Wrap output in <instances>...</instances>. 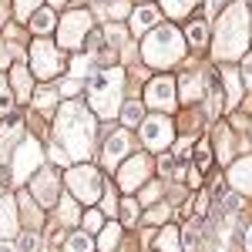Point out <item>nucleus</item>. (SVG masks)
Returning a JSON list of instances; mask_svg holds the SVG:
<instances>
[{"label":"nucleus","instance_id":"f03ea898","mask_svg":"<svg viewBox=\"0 0 252 252\" xmlns=\"http://www.w3.org/2000/svg\"><path fill=\"white\" fill-rule=\"evenodd\" d=\"M246 44H249V7L246 3H232L215 27V58L235 61L246 58Z\"/></svg>","mask_w":252,"mask_h":252},{"label":"nucleus","instance_id":"0eeeda50","mask_svg":"<svg viewBox=\"0 0 252 252\" xmlns=\"http://www.w3.org/2000/svg\"><path fill=\"white\" fill-rule=\"evenodd\" d=\"M88 31H91V14H88V10H71L58 27V44L74 51V47L84 44V34H88Z\"/></svg>","mask_w":252,"mask_h":252},{"label":"nucleus","instance_id":"2eb2a0df","mask_svg":"<svg viewBox=\"0 0 252 252\" xmlns=\"http://www.w3.org/2000/svg\"><path fill=\"white\" fill-rule=\"evenodd\" d=\"M17 232V212H14V202L3 198L0 202V239H10Z\"/></svg>","mask_w":252,"mask_h":252},{"label":"nucleus","instance_id":"c756f323","mask_svg":"<svg viewBox=\"0 0 252 252\" xmlns=\"http://www.w3.org/2000/svg\"><path fill=\"white\" fill-rule=\"evenodd\" d=\"M37 3H40V0H17V17L20 20H31L34 14H37Z\"/></svg>","mask_w":252,"mask_h":252},{"label":"nucleus","instance_id":"49530a36","mask_svg":"<svg viewBox=\"0 0 252 252\" xmlns=\"http://www.w3.org/2000/svg\"><path fill=\"white\" fill-rule=\"evenodd\" d=\"M51 3H54V7H58V3H64V0H51Z\"/></svg>","mask_w":252,"mask_h":252},{"label":"nucleus","instance_id":"20e7f679","mask_svg":"<svg viewBox=\"0 0 252 252\" xmlns=\"http://www.w3.org/2000/svg\"><path fill=\"white\" fill-rule=\"evenodd\" d=\"M182 34L175 31V27H155L152 34H148V40L141 44V54H145V61L152 64V67H168V64H175V61L182 58Z\"/></svg>","mask_w":252,"mask_h":252},{"label":"nucleus","instance_id":"2f4dec72","mask_svg":"<svg viewBox=\"0 0 252 252\" xmlns=\"http://www.w3.org/2000/svg\"><path fill=\"white\" fill-rule=\"evenodd\" d=\"M37 249H40V235L27 232L24 239H20V252H37Z\"/></svg>","mask_w":252,"mask_h":252},{"label":"nucleus","instance_id":"de8ad7c7","mask_svg":"<svg viewBox=\"0 0 252 252\" xmlns=\"http://www.w3.org/2000/svg\"><path fill=\"white\" fill-rule=\"evenodd\" d=\"M0 252H10V249H7V246H3V249H0Z\"/></svg>","mask_w":252,"mask_h":252},{"label":"nucleus","instance_id":"9d476101","mask_svg":"<svg viewBox=\"0 0 252 252\" xmlns=\"http://www.w3.org/2000/svg\"><path fill=\"white\" fill-rule=\"evenodd\" d=\"M145 101H148L152 108H158V111H172L175 108V84H172V78L152 81L148 91H145Z\"/></svg>","mask_w":252,"mask_h":252},{"label":"nucleus","instance_id":"b1692460","mask_svg":"<svg viewBox=\"0 0 252 252\" xmlns=\"http://www.w3.org/2000/svg\"><path fill=\"white\" fill-rule=\"evenodd\" d=\"M158 252H178V232L175 229H165L158 235Z\"/></svg>","mask_w":252,"mask_h":252},{"label":"nucleus","instance_id":"1a4fd4ad","mask_svg":"<svg viewBox=\"0 0 252 252\" xmlns=\"http://www.w3.org/2000/svg\"><path fill=\"white\" fill-rule=\"evenodd\" d=\"M37 165H40V145L34 138L20 141V148L14 152V182H24Z\"/></svg>","mask_w":252,"mask_h":252},{"label":"nucleus","instance_id":"aec40b11","mask_svg":"<svg viewBox=\"0 0 252 252\" xmlns=\"http://www.w3.org/2000/svg\"><path fill=\"white\" fill-rule=\"evenodd\" d=\"M195 3H198V0H161V7H165L168 17H185V14H192Z\"/></svg>","mask_w":252,"mask_h":252},{"label":"nucleus","instance_id":"a878e982","mask_svg":"<svg viewBox=\"0 0 252 252\" xmlns=\"http://www.w3.org/2000/svg\"><path fill=\"white\" fill-rule=\"evenodd\" d=\"M17 128H20V121H14V125H10V128H7V131L0 135V161H3V158H7V152H10V141L20 135Z\"/></svg>","mask_w":252,"mask_h":252},{"label":"nucleus","instance_id":"6e6552de","mask_svg":"<svg viewBox=\"0 0 252 252\" xmlns=\"http://www.w3.org/2000/svg\"><path fill=\"white\" fill-rule=\"evenodd\" d=\"M141 138H145V145L148 148H155V152H165L168 145H172V138H175V131H172V121L168 118H148L145 125H141Z\"/></svg>","mask_w":252,"mask_h":252},{"label":"nucleus","instance_id":"f3484780","mask_svg":"<svg viewBox=\"0 0 252 252\" xmlns=\"http://www.w3.org/2000/svg\"><path fill=\"white\" fill-rule=\"evenodd\" d=\"M202 97V74H182V101Z\"/></svg>","mask_w":252,"mask_h":252},{"label":"nucleus","instance_id":"a211bd4d","mask_svg":"<svg viewBox=\"0 0 252 252\" xmlns=\"http://www.w3.org/2000/svg\"><path fill=\"white\" fill-rule=\"evenodd\" d=\"M34 189H37V195L44 198V202H54V198H58V185H54V175H51V172L37 175V182H34Z\"/></svg>","mask_w":252,"mask_h":252},{"label":"nucleus","instance_id":"f704fd0d","mask_svg":"<svg viewBox=\"0 0 252 252\" xmlns=\"http://www.w3.org/2000/svg\"><path fill=\"white\" fill-rule=\"evenodd\" d=\"M212 152H209V145H198V155H195V161H198V168H202V172H205V168H209V161H212Z\"/></svg>","mask_w":252,"mask_h":252},{"label":"nucleus","instance_id":"6ab92c4d","mask_svg":"<svg viewBox=\"0 0 252 252\" xmlns=\"http://www.w3.org/2000/svg\"><path fill=\"white\" fill-rule=\"evenodd\" d=\"M225 88H229V108L242 101V74L239 71H225Z\"/></svg>","mask_w":252,"mask_h":252},{"label":"nucleus","instance_id":"7ed1b4c3","mask_svg":"<svg viewBox=\"0 0 252 252\" xmlns=\"http://www.w3.org/2000/svg\"><path fill=\"white\" fill-rule=\"evenodd\" d=\"M121 88H125V74L118 67H104L91 78V104L101 118H115L118 104H121Z\"/></svg>","mask_w":252,"mask_h":252},{"label":"nucleus","instance_id":"ea45409f","mask_svg":"<svg viewBox=\"0 0 252 252\" xmlns=\"http://www.w3.org/2000/svg\"><path fill=\"white\" fill-rule=\"evenodd\" d=\"M61 94H78V81H64V84H61Z\"/></svg>","mask_w":252,"mask_h":252},{"label":"nucleus","instance_id":"c03bdc74","mask_svg":"<svg viewBox=\"0 0 252 252\" xmlns=\"http://www.w3.org/2000/svg\"><path fill=\"white\" fill-rule=\"evenodd\" d=\"M246 249L252 252V225H249V232H246Z\"/></svg>","mask_w":252,"mask_h":252},{"label":"nucleus","instance_id":"5701e85b","mask_svg":"<svg viewBox=\"0 0 252 252\" xmlns=\"http://www.w3.org/2000/svg\"><path fill=\"white\" fill-rule=\"evenodd\" d=\"M118 235H121V229H118L115 222H111V225H104V229H101V239H97V246H101L104 252L115 249V246H118Z\"/></svg>","mask_w":252,"mask_h":252},{"label":"nucleus","instance_id":"79ce46f5","mask_svg":"<svg viewBox=\"0 0 252 252\" xmlns=\"http://www.w3.org/2000/svg\"><path fill=\"white\" fill-rule=\"evenodd\" d=\"M7 61H10V54H7V47H0V67H7Z\"/></svg>","mask_w":252,"mask_h":252},{"label":"nucleus","instance_id":"4be33fe9","mask_svg":"<svg viewBox=\"0 0 252 252\" xmlns=\"http://www.w3.org/2000/svg\"><path fill=\"white\" fill-rule=\"evenodd\" d=\"M27 24H31V27H34V31H37V34H47V31H51V27H54V14H51V10H47V7H44V10H37V14H34V17L27 20Z\"/></svg>","mask_w":252,"mask_h":252},{"label":"nucleus","instance_id":"a18cd8bd","mask_svg":"<svg viewBox=\"0 0 252 252\" xmlns=\"http://www.w3.org/2000/svg\"><path fill=\"white\" fill-rule=\"evenodd\" d=\"M209 10H219V0H209Z\"/></svg>","mask_w":252,"mask_h":252},{"label":"nucleus","instance_id":"37998d69","mask_svg":"<svg viewBox=\"0 0 252 252\" xmlns=\"http://www.w3.org/2000/svg\"><path fill=\"white\" fill-rule=\"evenodd\" d=\"M7 20V0H0V24Z\"/></svg>","mask_w":252,"mask_h":252},{"label":"nucleus","instance_id":"9b49d317","mask_svg":"<svg viewBox=\"0 0 252 252\" xmlns=\"http://www.w3.org/2000/svg\"><path fill=\"white\" fill-rule=\"evenodd\" d=\"M145 178H148V158H145V155L131 158V161L121 168V175H118V182H121V189H125V192H135Z\"/></svg>","mask_w":252,"mask_h":252},{"label":"nucleus","instance_id":"4468645a","mask_svg":"<svg viewBox=\"0 0 252 252\" xmlns=\"http://www.w3.org/2000/svg\"><path fill=\"white\" fill-rule=\"evenodd\" d=\"M155 24H158V10L155 7H138L135 14H131V31H135V34L155 31Z\"/></svg>","mask_w":252,"mask_h":252},{"label":"nucleus","instance_id":"c85d7f7f","mask_svg":"<svg viewBox=\"0 0 252 252\" xmlns=\"http://www.w3.org/2000/svg\"><path fill=\"white\" fill-rule=\"evenodd\" d=\"M67 252H91V239L84 232H74L67 239Z\"/></svg>","mask_w":252,"mask_h":252},{"label":"nucleus","instance_id":"f257e3e1","mask_svg":"<svg viewBox=\"0 0 252 252\" xmlns=\"http://www.w3.org/2000/svg\"><path fill=\"white\" fill-rule=\"evenodd\" d=\"M91 138H94V118L78 101H67L58 111V145L61 148L67 145L71 158H84L91 148Z\"/></svg>","mask_w":252,"mask_h":252},{"label":"nucleus","instance_id":"7c9ffc66","mask_svg":"<svg viewBox=\"0 0 252 252\" xmlns=\"http://www.w3.org/2000/svg\"><path fill=\"white\" fill-rule=\"evenodd\" d=\"M61 219H64V222H74V219H78V209H74V198H71V195L61 198Z\"/></svg>","mask_w":252,"mask_h":252},{"label":"nucleus","instance_id":"f8f14e48","mask_svg":"<svg viewBox=\"0 0 252 252\" xmlns=\"http://www.w3.org/2000/svg\"><path fill=\"white\" fill-rule=\"evenodd\" d=\"M125 155H128V135H125V131H115V135L104 141V155H101V161H104V168H118Z\"/></svg>","mask_w":252,"mask_h":252},{"label":"nucleus","instance_id":"473e14b6","mask_svg":"<svg viewBox=\"0 0 252 252\" xmlns=\"http://www.w3.org/2000/svg\"><path fill=\"white\" fill-rule=\"evenodd\" d=\"M239 74H242V81H246V88H252V54L242 58V71H239Z\"/></svg>","mask_w":252,"mask_h":252},{"label":"nucleus","instance_id":"72a5a7b5","mask_svg":"<svg viewBox=\"0 0 252 252\" xmlns=\"http://www.w3.org/2000/svg\"><path fill=\"white\" fill-rule=\"evenodd\" d=\"M54 91H37V97H34V104H37V108H51V104H54Z\"/></svg>","mask_w":252,"mask_h":252},{"label":"nucleus","instance_id":"dca6fc26","mask_svg":"<svg viewBox=\"0 0 252 252\" xmlns=\"http://www.w3.org/2000/svg\"><path fill=\"white\" fill-rule=\"evenodd\" d=\"M10 84H14V91H17L20 101H31V71H27L24 64H17V67L10 71Z\"/></svg>","mask_w":252,"mask_h":252},{"label":"nucleus","instance_id":"cd10ccee","mask_svg":"<svg viewBox=\"0 0 252 252\" xmlns=\"http://www.w3.org/2000/svg\"><path fill=\"white\" fill-rule=\"evenodd\" d=\"M189 44H192V47H202V44H205V24H202V20H192V24H189Z\"/></svg>","mask_w":252,"mask_h":252},{"label":"nucleus","instance_id":"bb28decb","mask_svg":"<svg viewBox=\"0 0 252 252\" xmlns=\"http://www.w3.org/2000/svg\"><path fill=\"white\" fill-rule=\"evenodd\" d=\"M71 74H74V78H94V74H91V58H74L71 61Z\"/></svg>","mask_w":252,"mask_h":252},{"label":"nucleus","instance_id":"423d86ee","mask_svg":"<svg viewBox=\"0 0 252 252\" xmlns=\"http://www.w3.org/2000/svg\"><path fill=\"white\" fill-rule=\"evenodd\" d=\"M67 189L81 202H94L97 195H101V178H97V172L91 165H74L67 172Z\"/></svg>","mask_w":252,"mask_h":252},{"label":"nucleus","instance_id":"4c0bfd02","mask_svg":"<svg viewBox=\"0 0 252 252\" xmlns=\"http://www.w3.org/2000/svg\"><path fill=\"white\" fill-rule=\"evenodd\" d=\"M0 111H10V97H7V84H3V74H0Z\"/></svg>","mask_w":252,"mask_h":252},{"label":"nucleus","instance_id":"e433bc0d","mask_svg":"<svg viewBox=\"0 0 252 252\" xmlns=\"http://www.w3.org/2000/svg\"><path fill=\"white\" fill-rule=\"evenodd\" d=\"M121 209H125V222H135L138 219V202H125Z\"/></svg>","mask_w":252,"mask_h":252},{"label":"nucleus","instance_id":"c9c22d12","mask_svg":"<svg viewBox=\"0 0 252 252\" xmlns=\"http://www.w3.org/2000/svg\"><path fill=\"white\" fill-rule=\"evenodd\" d=\"M51 158H54V161H58V165H67V152H64V148H61V145H51Z\"/></svg>","mask_w":252,"mask_h":252},{"label":"nucleus","instance_id":"39448f33","mask_svg":"<svg viewBox=\"0 0 252 252\" xmlns=\"http://www.w3.org/2000/svg\"><path fill=\"white\" fill-rule=\"evenodd\" d=\"M61 51L58 44H51V40H34L31 44V71L37 74V78H54L61 74Z\"/></svg>","mask_w":252,"mask_h":252},{"label":"nucleus","instance_id":"412c9836","mask_svg":"<svg viewBox=\"0 0 252 252\" xmlns=\"http://www.w3.org/2000/svg\"><path fill=\"white\" fill-rule=\"evenodd\" d=\"M121 118H125V125H128V128H138V125H145L141 101H128V104H125V111H121Z\"/></svg>","mask_w":252,"mask_h":252},{"label":"nucleus","instance_id":"a19ab883","mask_svg":"<svg viewBox=\"0 0 252 252\" xmlns=\"http://www.w3.org/2000/svg\"><path fill=\"white\" fill-rule=\"evenodd\" d=\"M84 225H88V229H97V225H101V219H97L94 212H88V215H84Z\"/></svg>","mask_w":252,"mask_h":252},{"label":"nucleus","instance_id":"58836bf2","mask_svg":"<svg viewBox=\"0 0 252 252\" xmlns=\"http://www.w3.org/2000/svg\"><path fill=\"white\" fill-rule=\"evenodd\" d=\"M104 212H108V215H115V212H118V202H115V192H111V195H104Z\"/></svg>","mask_w":252,"mask_h":252},{"label":"nucleus","instance_id":"393cba45","mask_svg":"<svg viewBox=\"0 0 252 252\" xmlns=\"http://www.w3.org/2000/svg\"><path fill=\"white\" fill-rule=\"evenodd\" d=\"M20 205H24V219L37 225V222H40V212H37V205H34V198H31L27 192H20Z\"/></svg>","mask_w":252,"mask_h":252},{"label":"nucleus","instance_id":"ddd939ff","mask_svg":"<svg viewBox=\"0 0 252 252\" xmlns=\"http://www.w3.org/2000/svg\"><path fill=\"white\" fill-rule=\"evenodd\" d=\"M229 182L235 185V192H252V155L239 158L229 172Z\"/></svg>","mask_w":252,"mask_h":252}]
</instances>
